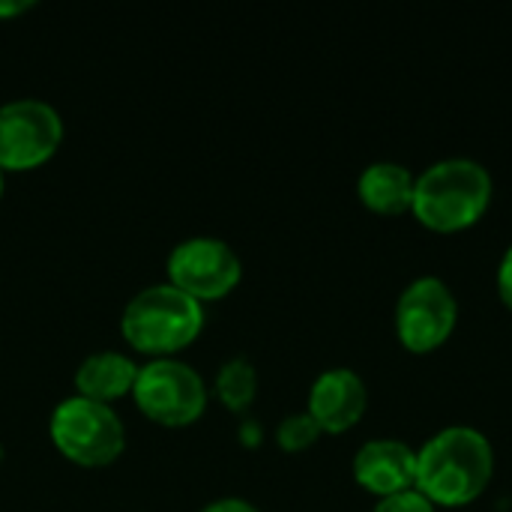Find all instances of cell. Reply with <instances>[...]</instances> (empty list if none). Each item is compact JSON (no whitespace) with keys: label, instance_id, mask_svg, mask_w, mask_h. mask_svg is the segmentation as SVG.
Returning a JSON list of instances; mask_svg holds the SVG:
<instances>
[{"label":"cell","instance_id":"6da1fadb","mask_svg":"<svg viewBox=\"0 0 512 512\" xmlns=\"http://www.w3.org/2000/svg\"><path fill=\"white\" fill-rule=\"evenodd\" d=\"M495 477L492 441L474 426H447L417 450V492L438 510L474 504Z\"/></svg>","mask_w":512,"mask_h":512},{"label":"cell","instance_id":"7a4b0ae2","mask_svg":"<svg viewBox=\"0 0 512 512\" xmlns=\"http://www.w3.org/2000/svg\"><path fill=\"white\" fill-rule=\"evenodd\" d=\"M495 195L492 174L483 162L468 156H450L432 162L414 183L411 213L420 225L438 234H459L474 228Z\"/></svg>","mask_w":512,"mask_h":512},{"label":"cell","instance_id":"3957f363","mask_svg":"<svg viewBox=\"0 0 512 512\" xmlns=\"http://www.w3.org/2000/svg\"><path fill=\"white\" fill-rule=\"evenodd\" d=\"M204 306L171 282H156L129 297L120 312V336L126 345L150 360L177 357L204 330Z\"/></svg>","mask_w":512,"mask_h":512},{"label":"cell","instance_id":"277c9868","mask_svg":"<svg viewBox=\"0 0 512 512\" xmlns=\"http://www.w3.org/2000/svg\"><path fill=\"white\" fill-rule=\"evenodd\" d=\"M54 450L78 468H108L126 450V426L114 405L84 396H66L48 417Z\"/></svg>","mask_w":512,"mask_h":512},{"label":"cell","instance_id":"5b68a950","mask_svg":"<svg viewBox=\"0 0 512 512\" xmlns=\"http://www.w3.org/2000/svg\"><path fill=\"white\" fill-rule=\"evenodd\" d=\"M132 399L147 420L168 429H183L204 417L210 390L201 372L192 369L186 360L159 357L141 363L132 387Z\"/></svg>","mask_w":512,"mask_h":512},{"label":"cell","instance_id":"8992f818","mask_svg":"<svg viewBox=\"0 0 512 512\" xmlns=\"http://www.w3.org/2000/svg\"><path fill=\"white\" fill-rule=\"evenodd\" d=\"M63 144V117L45 99L21 96L0 105V171L42 168Z\"/></svg>","mask_w":512,"mask_h":512},{"label":"cell","instance_id":"52a82bcc","mask_svg":"<svg viewBox=\"0 0 512 512\" xmlns=\"http://www.w3.org/2000/svg\"><path fill=\"white\" fill-rule=\"evenodd\" d=\"M165 273L177 291H183L186 297L204 306V303L228 297L240 285L243 261L234 252V246H228L225 240L198 234V237L180 240L168 252Z\"/></svg>","mask_w":512,"mask_h":512},{"label":"cell","instance_id":"ba28073f","mask_svg":"<svg viewBox=\"0 0 512 512\" xmlns=\"http://www.w3.org/2000/svg\"><path fill=\"white\" fill-rule=\"evenodd\" d=\"M459 300L441 276L414 279L396 300V336L411 354H432L450 342Z\"/></svg>","mask_w":512,"mask_h":512},{"label":"cell","instance_id":"9c48e42d","mask_svg":"<svg viewBox=\"0 0 512 512\" xmlns=\"http://www.w3.org/2000/svg\"><path fill=\"white\" fill-rule=\"evenodd\" d=\"M369 408V387L366 381L345 366L321 372L309 387L306 411L321 426L324 435H342L354 429Z\"/></svg>","mask_w":512,"mask_h":512},{"label":"cell","instance_id":"30bf717a","mask_svg":"<svg viewBox=\"0 0 512 512\" xmlns=\"http://www.w3.org/2000/svg\"><path fill=\"white\" fill-rule=\"evenodd\" d=\"M351 474L378 501L408 492L417 486V450L396 438H372L354 453Z\"/></svg>","mask_w":512,"mask_h":512},{"label":"cell","instance_id":"8fae6325","mask_svg":"<svg viewBox=\"0 0 512 512\" xmlns=\"http://www.w3.org/2000/svg\"><path fill=\"white\" fill-rule=\"evenodd\" d=\"M141 363H135L129 354L123 351H93L87 354L78 369H75V396L102 402V405H114L123 396H132L135 378H138Z\"/></svg>","mask_w":512,"mask_h":512},{"label":"cell","instance_id":"7c38bea8","mask_svg":"<svg viewBox=\"0 0 512 512\" xmlns=\"http://www.w3.org/2000/svg\"><path fill=\"white\" fill-rule=\"evenodd\" d=\"M414 183L417 174L399 162H372L357 177V195L366 210L378 216H405L414 204Z\"/></svg>","mask_w":512,"mask_h":512},{"label":"cell","instance_id":"4fadbf2b","mask_svg":"<svg viewBox=\"0 0 512 512\" xmlns=\"http://www.w3.org/2000/svg\"><path fill=\"white\" fill-rule=\"evenodd\" d=\"M213 393L231 414H243L252 408L258 396V369L249 357H228L213 381Z\"/></svg>","mask_w":512,"mask_h":512},{"label":"cell","instance_id":"5bb4252c","mask_svg":"<svg viewBox=\"0 0 512 512\" xmlns=\"http://www.w3.org/2000/svg\"><path fill=\"white\" fill-rule=\"evenodd\" d=\"M321 426L309 417V411L303 414H288L279 426H276V444L285 453H303L309 450L318 438H321Z\"/></svg>","mask_w":512,"mask_h":512},{"label":"cell","instance_id":"9a60e30c","mask_svg":"<svg viewBox=\"0 0 512 512\" xmlns=\"http://www.w3.org/2000/svg\"><path fill=\"white\" fill-rule=\"evenodd\" d=\"M372 512H438V507L429 498H423L417 489H408V492L381 498Z\"/></svg>","mask_w":512,"mask_h":512},{"label":"cell","instance_id":"2e32d148","mask_svg":"<svg viewBox=\"0 0 512 512\" xmlns=\"http://www.w3.org/2000/svg\"><path fill=\"white\" fill-rule=\"evenodd\" d=\"M498 294H501V303L512 312V246H507L498 264Z\"/></svg>","mask_w":512,"mask_h":512},{"label":"cell","instance_id":"e0dca14e","mask_svg":"<svg viewBox=\"0 0 512 512\" xmlns=\"http://www.w3.org/2000/svg\"><path fill=\"white\" fill-rule=\"evenodd\" d=\"M198 512H261L252 501L246 498H216L207 507H201Z\"/></svg>","mask_w":512,"mask_h":512},{"label":"cell","instance_id":"ac0fdd59","mask_svg":"<svg viewBox=\"0 0 512 512\" xmlns=\"http://www.w3.org/2000/svg\"><path fill=\"white\" fill-rule=\"evenodd\" d=\"M33 3L27 0H0V21H9V18H18L30 9Z\"/></svg>","mask_w":512,"mask_h":512},{"label":"cell","instance_id":"d6986e66","mask_svg":"<svg viewBox=\"0 0 512 512\" xmlns=\"http://www.w3.org/2000/svg\"><path fill=\"white\" fill-rule=\"evenodd\" d=\"M3 189H6V174L0 171V201H3Z\"/></svg>","mask_w":512,"mask_h":512}]
</instances>
